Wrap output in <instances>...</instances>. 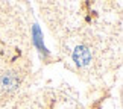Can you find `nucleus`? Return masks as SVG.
I'll return each mask as SVG.
<instances>
[{"instance_id": "obj_2", "label": "nucleus", "mask_w": 123, "mask_h": 109, "mask_svg": "<svg viewBox=\"0 0 123 109\" xmlns=\"http://www.w3.org/2000/svg\"><path fill=\"white\" fill-rule=\"evenodd\" d=\"M0 86L6 91H12L18 86V77L14 73H8V74H3V77L0 79Z\"/></svg>"}, {"instance_id": "obj_1", "label": "nucleus", "mask_w": 123, "mask_h": 109, "mask_svg": "<svg viewBox=\"0 0 123 109\" xmlns=\"http://www.w3.org/2000/svg\"><path fill=\"white\" fill-rule=\"evenodd\" d=\"M73 61L76 62L79 67H85V65L90 64L91 61V53H90L88 47L85 46H78L73 52Z\"/></svg>"}]
</instances>
